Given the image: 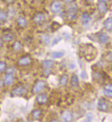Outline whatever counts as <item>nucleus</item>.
<instances>
[{
	"instance_id": "nucleus-7",
	"label": "nucleus",
	"mask_w": 112,
	"mask_h": 122,
	"mask_svg": "<svg viewBox=\"0 0 112 122\" xmlns=\"http://www.w3.org/2000/svg\"><path fill=\"white\" fill-rule=\"evenodd\" d=\"M98 109L101 112H107L109 110V104L106 100L101 98L98 102Z\"/></svg>"
},
{
	"instance_id": "nucleus-18",
	"label": "nucleus",
	"mask_w": 112,
	"mask_h": 122,
	"mask_svg": "<svg viewBox=\"0 0 112 122\" xmlns=\"http://www.w3.org/2000/svg\"><path fill=\"white\" fill-rule=\"evenodd\" d=\"M70 84L74 88H76V87H77L79 86V77H78V76L76 74H73L72 76L71 80H70Z\"/></svg>"
},
{
	"instance_id": "nucleus-29",
	"label": "nucleus",
	"mask_w": 112,
	"mask_h": 122,
	"mask_svg": "<svg viewBox=\"0 0 112 122\" xmlns=\"http://www.w3.org/2000/svg\"><path fill=\"white\" fill-rule=\"evenodd\" d=\"M92 119H93L92 114L90 112V113H88V114L87 115L86 119H85V120L84 122H91V120H92Z\"/></svg>"
},
{
	"instance_id": "nucleus-3",
	"label": "nucleus",
	"mask_w": 112,
	"mask_h": 122,
	"mask_svg": "<svg viewBox=\"0 0 112 122\" xmlns=\"http://www.w3.org/2000/svg\"><path fill=\"white\" fill-rule=\"evenodd\" d=\"M46 86V82L45 81L43 80H41L37 81L36 83L34 84V85L32 87V93L34 94H37L40 93L42 90H43L44 88Z\"/></svg>"
},
{
	"instance_id": "nucleus-4",
	"label": "nucleus",
	"mask_w": 112,
	"mask_h": 122,
	"mask_svg": "<svg viewBox=\"0 0 112 122\" xmlns=\"http://www.w3.org/2000/svg\"><path fill=\"white\" fill-rule=\"evenodd\" d=\"M33 22L37 25H41L45 22V15L43 12H37L33 16L32 18Z\"/></svg>"
},
{
	"instance_id": "nucleus-26",
	"label": "nucleus",
	"mask_w": 112,
	"mask_h": 122,
	"mask_svg": "<svg viewBox=\"0 0 112 122\" xmlns=\"http://www.w3.org/2000/svg\"><path fill=\"white\" fill-rule=\"evenodd\" d=\"M7 64L4 61H0V73H3L6 71L7 69Z\"/></svg>"
},
{
	"instance_id": "nucleus-20",
	"label": "nucleus",
	"mask_w": 112,
	"mask_h": 122,
	"mask_svg": "<svg viewBox=\"0 0 112 122\" xmlns=\"http://www.w3.org/2000/svg\"><path fill=\"white\" fill-rule=\"evenodd\" d=\"M31 115L33 117L34 119H39L41 117L42 115V111L41 109H34L31 112Z\"/></svg>"
},
{
	"instance_id": "nucleus-1",
	"label": "nucleus",
	"mask_w": 112,
	"mask_h": 122,
	"mask_svg": "<svg viewBox=\"0 0 112 122\" xmlns=\"http://www.w3.org/2000/svg\"><path fill=\"white\" fill-rule=\"evenodd\" d=\"M78 12V6L75 4H72L69 6L67 11V16L68 19L71 21H74L76 19Z\"/></svg>"
},
{
	"instance_id": "nucleus-25",
	"label": "nucleus",
	"mask_w": 112,
	"mask_h": 122,
	"mask_svg": "<svg viewBox=\"0 0 112 122\" xmlns=\"http://www.w3.org/2000/svg\"><path fill=\"white\" fill-rule=\"evenodd\" d=\"M41 41L45 45H48L50 42V37L49 35L47 34H43L41 36Z\"/></svg>"
},
{
	"instance_id": "nucleus-21",
	"label": "nucleus",
	"mask_w": 112,
	"mask_h": 122,
	"mask_svg": "<svg viewBox=\"0 0 112 122\" xmlns=\"http://www.w3.org/2000/svg\"><path fill=\"white\" fill-rule=\"evenodd\" d=\"M68 80H69V76L67 75L64 74V75L61 76L60 79H59V84H60V86H66L67 82H68Z\"/></svg>"
},
{
	"instance_id": "nucleus-34",
	"label": "nucleus",
	"mask_w": 112,
	"mask_h": 122,
	"mask_svg": "<svg viewBox=\"0 0 112 122\" xmlns=\"http://www.w3.org/2000/svg\"><path fill=\"white\" fill-rule=\"evenodd\" d=\"M3 44H4V41H3L2 38L0 37V49L3 47Z\"/></svg>"
},
{
	"instance_id": "nucleus-38",
	"label": "nucleus",
	"mask_w": 112,
	"mask_h": 122,
	"mask_svg": "<svg viewBox=\"0 0 112 122\" xmlns=\"http://www.w3.org/2000/svg\"><path fill=\"white\" fill-rule=\"evenodd\" d=\"M109 0H98V1L100 2H104V3H107Z\"/></svg>"
},
{
	"instance_id": "nucleus-6",
	"label": "nucleus",
	"mask_w": 112,
	"mask_h": 122,
	"mask_svg": "<svg viewBox=\"0 0 112 122\" xmlns=\"http://www.w3.org/2000/svg\"><path fill=\"white\" fill-rule=\"evenodd\" d=\"M50 10L52 12L56 14L60 12L62 9V4L59 1H54L53 2H52L50 6Z\"/></svg>"
},
{
	"instance_id": "nucleus-12",
	"label": "nucleus",
	"mask_w": 112,
	"mask_h": 122,
	"mask_svg": "<svg viewBox=\"0 0 112 122\" xmlns=\"http://www.w3.org/2000/svg\"><path fill=\"white\" fill-rule=\"evenodd\" d=\"M14 80H15L14 75H12V74H9V73H6V75H5L4 78L3 80H4V82L5 85L10 86V85H11L13 83Z\"/></svg>"
},
{
	"instance_id": "nucleus-15",
	"label": "nucleus",
	"mask_w": 112,
	"mask_h": 122,
	"mask_svg": "<svg viewBox=\"0 0 112 122\" xmlns=\"http://www.w3.org/2000/svg\"><path fill=\"white\" fill-rule=\"evenodd\" d=\"M17 23L18 26L21 28H25L27 25H28V22H27V20L26 19L25 17H22V16H20V17H18L17 20Z\"/></svg>"
},
{
	"instance_id": "nucleus-17",
	"label": "nucleus",
	"mask_w": 112,
	"mask_h": 122,
	"mask_svg": "<svg viewBox=\"0 0 112 122\" xmlns=\"http://www.w3.org/2000/svg\"><path fill=\"white\" fill-rule=\"evenodd\" d=\"M104 28L108 32H112V17H109L104 21Z\"/></svg>"
},
{
	"instance_id": "nucleus-30",
	"label": "nucleus",
	"mask_w": 112,
	"mask_h": 122,
	"mask_svg": "<svg viewBox=\"0 0 112 122\" xmlns=\"http://www.w3.org/2000/svg\"><path fill=\"white\" fill-rule=\"evenodd\" d=\"M61 40V37H60V36H57V37H56L55 39L53 40L52 45H54L56 44V43H58Z\"/></svg>"
},
{
	"instance_id": "nucleus-23",
	"label": "nucleus",
	"mask_w": 112,
	"mask_h": 122,
	"mask_svg": "<svg viewBox=\"0 0 112 122\" xmlns=\"http://www.w3.org/2000/svg\"><path fill=\"white\" fill-rule=\"evenodd\" d=\"M8 19V14L4 10H0V23H5Z\"/></svg>"
},
{
	"instance_id": "nucleus-11",
	"label": "nucleus",
	"mask_w": 112,
	"mask_h": 122,
	"mask_svg": "<svg viewBox=\"0 0 112 122\" xmlns=\"http://www.w3.org/2000/svg\"><path fill=\"white\" fill-rule=\"evenodd\" d=\"M97 38L98 40V42L102 45L106 44L109 41V36L107 34L104 33V32H101L99 33L97 36Z\"/></svg>"
},
{
	"instance_id": "nucleus-27",
	"label": "nucleus",
	"mask_w": 112,
	"mask_h": 122,
	"mask_svg": "<svg viewBox=\"0 0 112 122\" xmlns=\"http://www.w3.org/2000/svg\"><path fill=\"white\" fill-rule=\"evenodd\" d=\"M16 72V70L14 67H7L6 70V73H9V74H12L14 75L15 73Z\"/></svg>"
},
{
	"instance_id": "nucleus-31",
	"label": "nucleus",
	"mask_w": 112,
	"mask_h": 122,
	"mask_svg": "<svg viewBox=\"0 0 112 122\" xmlns=\"http://www.w3.org/2000/svg\"><path fill=\"white\" fill-rule=\"evenodd\" d=\"M43 73L45 74V76H48V75L50 73V69H44Z\"/></svg>"
},
{
	"instance_id": "nucleus-28",
	"label": "nucleus",
	"mask_w": 112,
	"mask_h": 122,
	"mask_svg": "<svg viewBox=\"0 0 112 122\" xmlns=\"http://www.w3.org/2000/svg\"><path fill=\"white\" fill-rule=\"evenodd\" d=\"M94 78L97 81H100V80H101L102 79V74L100 73L96 72L94 74Z\"/></svg>"
},
{
	"instance_id": "nucleus-37",
	"label": "nucleus",
	"mask_w": 112,
	"mask_h": 122,
	"mask_svg": "<svg viewBox=\"0 0 112 122\" xmlns=\"http://www.w3.org/2000/svg\"><path fill=\"white\" fill-rule=\"evenodd\" d=\"M49 122H59V121L56 119H51Z\"/></svg>"
},
{
	"instance_id": "nucleus-19",
	"label": "nucleus",
	"mask_w": 112,
	"mask_h": 122,
	"mask_svg": "<svg viewBox=\"0 0 112 122\" xmlns=\"http://www.w3.org/2000/svg\"><path fill=\"white\" fill-rule=\"evenodd\" d=\"M15 39V36L14 34L12 33V32H7V33H5L3 36H2V39L5 42H11L12 41H13Z\"/></svg>"
},
{
	"instance_id": "nucleus-32",
	"label": "nucleus",
	"mask_w": 112,
	"mask_h": 122,
	"mask_svg": "<svg viewBox=\"0 0 112 122\" xmlns=\"http://www.w3.org/2000/svg\"><path fill=\"white\" fill-rule=\"evenodd\" d=\"M7 4H12L15 2V0H4Z\"/></svg>"
},
{
	"instance_id": "nucleus-14",
	"label": "nucleus",
	"mask_w": 112,
	"mask_h": 122,
	"mask_svg": "<svg viewBox=\"0 0 112 122\" xmlns=\"http://www.w3.org/2000/svg\"><path fill=\"white\" fill-rule=\"evenodd\" d=\"M97 8H98V11L102 14H105L108 10V6L107 5V3H104V2L98 1L97 4Z\"/></svg>"
},
{
	"instance_id": "nucleus-13",
	"label": "nucleus",
	"mask_w": 112,
	"mask_h": 122,
	"mask_svg": "<svg viewBox=\"0 0 112 122\" xmlns=\"http://www.w3.org/2000/svg\"><path fill=\"white\" fill-rule=\"evenodd\" d=\"M103 92L105 96L108 97H112V84H107L105 85Z\"/></svg>"
},
{
	"instance_id": "nucleus-10",
	"label": "nucleus",
	"mask_w": 112,
	"mask_h": 122,
	"mask_svg": "<svg viewBox=\"0 0 112 122\" xmlns=\"http://www.w3.org/2000/svg\"><path fill=\"white\" fill-rule=\"evenodd\" d=\"M36 100H37V102L39 104L42 105V104H45L48 102V97L45 93H41V94H39L37 96Z\"/></svg>"
},
{
	"instance_id": "nucleus-16",
	"label": "nucleus",
	"mask_w": 112,
	"mask_h": 122,
	"mask_svg": "<svg viewBox=\"0 0 112 122\" xmlns=\"http://www.w3.org/2000/svg\"><path fill=\"white\" fill-rule=\"evenodd\" d=\"M12 50L14 51L19 52L22 50L23 45L19 41H15L12 45Z\"/></svg>"
},
{
	"instance_id": "nucleus-35",
	"label": "nucleus",
	"mask_w": 112,
	"mask_h": 122,
	"mask_svg": "<svg viewBox=\"0 0 112 122\" xmlns=\"http://www.w3.org/2000/svg\"><path fill=\"white\" fill-rule=\"evenodd\" d=\"M80 76H81L82 78H83V79L87 78V75H86V73H85V72H84V71H83V72H82V73H81V75H80Z\"/></svg>"
},
{
	"instance_id": "nucleus-5",
	"label": "nucleus",
	"mask_w": 112,
	"mask_h": 122,
	"mask_svg": "<svg viewBox=\"0 0 112 122\" xmlns=\"http://www.w3.org/2000/svg\"><path fill=\"white\" fill-rule=\"evenodd\" d=\"M32 62V59L29 56H23L18 60V65L21 67H25L30 65Z\"/></svg>"
},
{
	"instance_id": "nucleus-9",
	"label": "nucleus",
	"mask_w": 112,
	"mask_h": 122,
	"mask_svg": "<svg viewBox=\"0 0 112 122\" xmlns=\"http://www.w3.org/2000/svg\"><path fill=\"white\" fill-rule=\"evenodd\" d=\"M91 21V17L87 12H84L81 15V22L84 26H87Z\"/></svg>"
},
{
	"instance_id": "nucleus-24",
	"label": "nucleus",
	"mask_w": 112,
	"mask_h": 122,
	"mask_svg": "<svg viewBox=\"0 0 112 122\" xmlns=\"http://www.w3.org/2000/svg\"><path fill=\"white\" fill-rule=\"evenodd\" d=\"M64 55H65V53L63 51H54V52H52L51 54L52 58H62Z\"/></svg>"
},
{
	"instance_id": "nucleus-2",
	"label": "nucleus",
	"mask_w": 112,
	"mask_h": 122,
	"mask_svg": "<svg viewBox=\"0 0 112 122\" xmlns=\"http://www.w3.org/2000/svg\"><path fill=\"white\" fill-rule=\"evenodd\" d=\"M27 92V88L24 85H19L17 86L15 88L12 90L11 96L12 97H17V96H22L25 95Z\"/></svg>"
},
{
	"instance_id": "nucleus-39",
	"label": "nucleus",
	"mask_w": 112,
	"mask_h": 122,
	"mask_svg": "<svg viewBox=\"0 0 112 122\" xmlns=\"http://www.w3.org/2000/svg\"><path fill=\"white\" fill-rule=\"evenodd\" d=\"M94 0H87V1H89V2H93Z\"/></svg>"
},
{
	"instance_id": "nucleus-33",
	"label": "nucleus",
	"mask_w": 112,
	"mask_h": 122,
	"mask_svg": "<svg viewBox=\"0 0 112 122\" xmlns=\"http://www.w3.org/2000/svg\"><path fill=\"white\" fill-rule=\"evenodd\" d=\"M66 4H72L74 1V0H63Z\"/></svg>"
},
{
	"instance_id": "nucleus-8",
	"label": "nucleus",
	"mask_w": 112,
	"mask_h": 122,
	"mask_svg": "<svg viewBox=\"0 0 112 122\" xmlns=\"http://www.w3.org/2000/svg\"><path fill=\"white\" fill-rule=\"evenodd\" d=\"M61 119L63 122H72L73 119V115L72 112L68 110L64 111L61 114Z\"/></svg>"
},
{
	"instance_id": "nucleus-22",
	"label": "nucleus",
	"mask_w": 112,
	"mask_h": 122,
	"mask_svg": "<svg viewBox=\"0 0 112 122\" xmlns=\"http://www.w3.org/2000/svg\"><path fill=\"white\" fill-rule=\"evenodd\" d=\"M53 65H54V62L52 60H45L42 62V66L44 69H50Z\"/></svg>"
},
{
	"instance_id": "nucleus-36",
	"label": "nucleus",
	"mask_w": 112,
	"mask_h": 122,
	"mask_svg": "<svg viewBox=\"0 0 112 122\" xmlns=\"http://www.w3.org/2000/svg\"><path fill=\"white\" fill-rule=\"evenodd\" d=\"M4 84H4V80H0V87H2Z\"/></svg>"
}]
</instances>
